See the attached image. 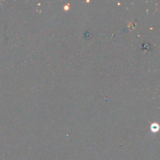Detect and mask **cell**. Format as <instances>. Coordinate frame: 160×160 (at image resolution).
I'll list each match as a JSON object with an SVG mask.
<instances>
[{
    "mask_svg": "<svg viewBox=\"0 0 160 160\" xmlns=\"http://www.w3.org/2000/svg\"><path fill=\"white\" fill-rule=\"evenodd\" d=\"M151 130L153 132H156V131H158V124H153L151 126Z\"/></svg>",
    "mask_w": 160,
    "mask_h": 160,
    "instance_id": "1",
    "label": "cell"
}]
</instances>
